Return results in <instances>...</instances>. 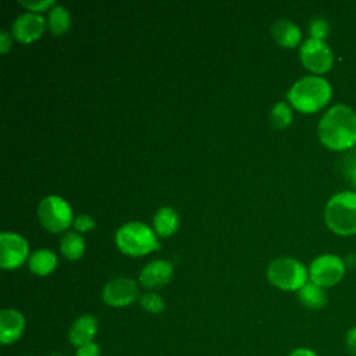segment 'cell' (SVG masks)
Here are the masks:
<instances>
[{
	"instance_id": "cell-29",
	"label": "cell",
	"mask_w": 356,
	"mask_h": 356,
	"mask_svg": "<svg viewBox=\"0 0 356 356\" xmlns=\"http://www.w3.org/2000/svg\"><path fill=\"white\" fill-rule=\"evenodd\" d=\"M11 47V36L7 31L0 32V51L4 54L10 50Z\"/></svg>"
},
{
	"instance_id": "cell-16",
	"label": "cell",
	"mask_w": 356,
	"mask_h": 356,
	"mask_svg": "<svg viewBox=\"0 0 356 356\" xmlns=\"http://www.w3.org/2000/svg\"><path fill=\"white\" fill-rule=\"evenodd\" d=\"M153 225L160 236H171L179 225L178 213L168 206L160 207L153 217Z\"/></svg>"
},
{
	"instance_id": "cell-3",
	"label": "cell",
	"mask_w": 356,
	"mask_h": 356,
	"mask_svg": "<svg viewBox=\"0 0 356 356\" xmlns=\"http://www.w3.org/2000/svg\"><path fill=\"white\" fill-rule=\"evenodd\" d=\"M324 218L328 228L338 235L356 234V192L334 195L325 206Z\"/></svg>"
},
{
	"instance_id": "cell-10",
	"label": "cell",
	"mask_w": 356,
	"mask_h": 356,
	"mask_svg": "<svg viewBox=\"0 0 356 356\" xmlns=\"http://www.w3.org/2000/svg\"><path fill=\"white\" fill-rule=\"evenodd\" d=\"M103 300L108 306L122 307L131 305L138 298L136 282L128 277H117L103 288Z\"/></svg>"
},
{
	"instance_id": "cell-27",
	"label": "cell",
	"mask_w": 356,
	"mask_h": 356,
	"mask_svg": "<svg viewBox=\"0 0 356 356\" xmlns=\"http://www.w3.org/2000/svg\"><path fill=\"white\" fill-rule=\"evenodd\" d=\"M75 356H100V348L96 342H90L76 348Z\"/></svg>"
},
{
	"instance_id": "cell-28",
	"label": "cell",
	"mask_w": 356,
	"mask_h": 356,
	"mask_svg": "<svg viewBox=\"0 0 356 356\" xmlns=\"http://www.w3.org/2000/svg\"><path fill=\"white\" fill-rule=\"evenodd\" d=\"M345 343L346 349L352 356H356V327H352L348 330L346 337H345Z\"/></svg>"
},
{
	"instance_id": "cell-2",
	"label": "cell",
	"mask_w": 356,
	"mask_h": 356,
	"mask_svg": "<svg viewBox=\"0 0 356 356\" xmlns=\"http://www.w3.org/2000/svg\"><path fill=\"white\" fill-rule=\"evenodd\" d=\"M331 97V85L327 79L310 75L296 81L286 93L289 103L302 113H314L323 108Z\"/></svg>"
},
{
	"instance_id": "cell-8",
	"label": "cell",
	"mask_w": 356,
	"mask_h": 356,
	"mask_svg": "<svg viewBox=\"0 0 356 356\" xmlns=\"http://www.w3.org/2000/svg\"><path fill=\"white\" fill-rule=\"evenodd\" d=\"M299 57L307 70L317 74L328 71L334 61V56L328 44L324 40L314 38H309L303 42L299 50Z\"/></svg>"
},
{
	"instance_id": "cell-9",
	"label": "cell",
	"mask_w": 356,
	"mask_h": 356,
	"mask_svg": "<svg viewBox=\"0 0 356 356\" xmlns=\"http://www.w3.org/2000/svg\"><path fill=\"white\" fill-rule=\"evenodd\" d=\"M28 242L15 232L0 234V267L4 270L18 268L28 256Z\"/></svg>"
},
{
	"instance_id": "cell-4",
	"label": "cell",
	"mask_w": 356,
	"mask_h": 356,
	"mask_svg": "<svg viewBox=\"0 0 356 356\" xmlns=\"http://www.w3.org/2000/svg\"><path fill=\"white\" fill-rule=\"evenodd\" d=\"M115 243L118 249L129 256L147 254L160 248L154 232L139 221L124 224L115 232Z\"/></svg>"
},
{
	"instance_id": "cell-24",
	"label": "cell",
	"mask_w": 356,
	"mask_h": 356,
	"mask_svg": "<svg viewBox=\"0 0 356 356\" xmlns=\"http://www.w3.org/2000/svg\"><path fill=\"white\" fill-rule=\"evenodd\" d=\"M309 32H310L312 38L324 40V38L328 33V22L324 18H314L310 21Z\"/></svg>"
},
{
	"instance_id": "cell-13",
	"label": "cell",
	"mask_w": 356,
	"mask_h": 356,
	"mask_svg": "<svg viewBox=\"0 0 356 356\" xmlns=\"http://www.w3.org/2000/svg\"><path fill=\"white\" fill-rule=\"evenodd\" d=\"M25 330V318L15 309H4L0 313V342L10 345L18 341Z\"/></svg>"
},
{
	"instance_id": "cell-19",
	"label": "cell",
	"mask_w": 356,
	"mask_h": 356,
	"mask_svg": "<svg viewBox=\"0 0 356 356\" xmlns=\"http://www.w3.org/2000/svg\"><path fill=\"white\" fill-rule=\"evenodd\" d=\"M47 25L53 35H56V36L64 35L70 29V25H71V15H70L68 10L58 4L51 7L49 11Z\"/></svg>"
},
{
	"instance_id": "cell-15",
	"label": "cell",
	"mask_w": 356,
	"mask_h": 356,
	"mask_svg": "<svg viewBox=\"0 0 356 356\" xmlns=\"http://www.w3.org/2000/svg\"><path fill=\"white\" fill-rule=\"evenodd\" d=\"M271 35L282 47H295L300 40V29L289 19H278L273 24Z\"/></svg>"
},
{
	"instance_id": "cell-31",
	"label": "cell",
	"mask_w": 356,
	"mask_h": 356,
	"mask_svg": "<svg viewBox=\"0 0 356 356\" xmlns=\"http://www.w3.org/2000/svg\"><path fill=\"white\" fill-rule=\"evenodd\" d=\"M50 356H63V355H58V353H53V355H50Z\"/></svg>"
},
{
	"instance_id": "cell-17",
	"label": "cell",
	"mask_w": 356,
	"mask_h": 356,
	"mask_svg": "<svg viewBox=\"0 0 356 356\" xmlns=\"http://www.w3.org/2000/svg\"><path fill=\"white\" fill-rule=\"evenodd\" d=\"M57 266L56 254L49 249L35 250L28 260L29 270L36 275H49Z\"/></svg>"
},
{
	"instance_id": "cell-7",
	"label": "cell",
	"mask_w": 356,
	"mask_h": 356,
	"mask_svg": "<svg viewBox=\"0 0 356 356\" xmlns=\"http://www.w3.org/2000/svg\"><path fill=\"white\" fill-rule=\"evenodd\" d=\"M345 273V264L337 254H321L316 257L309 268V275L313 284L327 288L338 284Z\"/></svg>"
},
{
	"instance_id": "cell-22",
	"label": "cell",
	"mask_w": 356,
	"mask_h": 356,
	"mask_svg": "<svg viewBox=\"0 0 356 356\" xmlns=\"http://www.w3.org/2000/svg\"><path fill=\"white\" fill-rule=\"evenodd\" d=\"M341 168L343 175L356 189V149H349L345 152L341 160Z\"/></svg>"
},
{
	"instance_id": "cell-14",
	"label": "cell",
	"mask_w": 356,
	"mask_h": 356,
	"mask_svg": "<svg viewBox=\"0 0 356 356\" xmlns=\"http://www.w3.org/2000/svg\"><path fill=\"white\" fill-rule=\"evenodd\" d=\"M96 334H97V320L90 314H83L78 317L71 325L68 338L75 348H79L93 342Z\"/></svg>"
},
{
	"instance_id": "cell-11",
	"label": "cell",
	"mask_w": 356,
	"mask_h": 356,
	"mask_svg": "<svg viewBox=\"0 0 356 356\" xmlns=\"http://www.w3.org/2000/svg\"><path fill=\"white\" fill-rule=\"evenodd\" d=\"M44 18L36 13H22L13 24V35L18 42L31 43L39 39L44 31Z\"/></svg>"
},
{
	"instance_id": "cell-5",
	"label": "cell",
	"mask_w": 356,
	"mask_h": 356,
	"mask_svg": "<svg viewBox=\"0 0 356 356\" xmlns=\"http://www.w3.org/2000/svg\"><path fill=\"white\" fill-rule=\"evenodd\" d=\"M268 281L284 291H299L307 282L305 266L292 257H280L267 267Z\"/></svg>"
},
{
	"instance_id": "cell-26",
	"label": "cell",
	"mask_w": 356,
	"mask_h": 356,
	"mask_svg": "<svg viewBox=\"0 0 356 356\" xmlns=\"http://www.w3.org/2000/svg\"><path fill=\"white\" fill-rule=\"evenodd\" d=\"M96 225L95 220L86 214H79L75 220H74V227L79 231V232H88L90 229H93Z\"/></svg>"
},
{
	"instance_id": "cell-25",
	"label": "cell",
	"mask_w": 356,
	"mask_h": 356,
	"mask_svg": "<svg viewBox=\"0 0 356 356\" xmlns=\"http://www.w3.org/2000/svg\"><path fill=\"white\" fill-rule=\"evenodd\" d=\"M19 4L25 8H28L31 13L33 11H44L50 7H54V1L53 0H21Z\"/></svg>"
},
{
	"instance_id": "cell-1",
	"label": "cell",
	"mask_w": 356,
	"mask_h": 356,
	"mask_svg": "<svg viewBox=\"0 0 356 356\" xmlns=\"http://www.w3.org/2000/svg\"><path fill=\"white\" fill-rule=\"evenodd\" d=\"M318 138L324 146L332 150H349L356 145V114L345 106L337 104L321 117Z\"/></svg>"
},
{
	"instance_id": "cell-21",
	"label": "cell",
	"mask_w": 356,
	"mask_h": 356,
	"mask_svg": "<svg viewBox=\"0 0 356 356\" xmlns=\"http://www.w3.org/2000/svg\"><path fill=\"white\" fill-rule=\"evenodd\" d=\"M292 121V110L288 103L278 102L274 104L270 113V122L274 128L282 129L286 128Z\"/></svg>"
},
{
	"instance_id": "cell-12",
	"label": "cell",
	"mask_w": 356,
	"mask_h": 356,
	"mask_svg": "<svg viewBox=\"0 0 356 356\" xmlns=\"http://www.w3.org/2000/svg\"><path fill=\"white\" fill-rule=\"evenodd\" d=\"M172 277V264L167 260H153L139 273V281L145 288H160Z\"/></svg>"
},
{
	"instance_id": "cell-20",
	"label": "cell",
	"mask_w": 356,
	"mask_h": 356,
	"mask_svg": "<svg viewBox=\"0 0 356 356\" xmlns=\"http://www.w3.org/2000/svg\"><path fill=\"white\" fill-rule=\"evenodd\" d=\"M60 250L68 260H78L85 252V241L76 232H67L60 241Z\"/></svg>"
},
{
	"instance_id": "cell-18",
	"label": "cell",
	"mask_w": 356,
	"mask_h": 356,
	"mask_svg": "<svg viewBox=\"0 0 356 356\" xmlns=\"http://www.w3.org/2000/svg\"><path fill=\"white\" fill-rule=\"evenodd\" d=\"M298 298L305 307L313 309V310H318V309L324 307L327 303V295H325L324 289L321 286L313 284L312 281L306 282L298 291Z\"/></svg>"
},
{
	"instance_id": "cell-23",
	"label": "cell",
	"mask_w": 356,
	"mask_h": 356,
	"mask_svg": "<svg viewBox=\"0 0 356 356\" xmlns=\"http://www.w3.org/2000/svg\"><path fill=\"white\" fill-rule=\"evenodd\" d=\"M139 303L142 306V309H145L149 313H161L165 307V303L163 300V298L160 295H157L156 292H146L140 296Z\"/></svg>"
},
{
	"instance_id": "cell-6",
	"label": "cell",
	"mask_w": 356,
	"mask_h": 356,
	"mask_svg": "<svg viewBox=\"0 0 356 356\" xmlns=\"http://www.w3.org/2000/svg\"><path fill=\"white\" fill-rule=\"evenodd\" d=\"M40 224L50 232H61L72 222V210L67 200L60 196L49 195L38 206Z\"/></svg>"
},
{
	"instance_id": "cell-30",
	"label": "cell",
	"mask_w": 356,
	"mask_h": 356,
	"mask_svg": "<svg viewBox=\"0 0 356 356\" xmlns=\"http://www.w3.org/2000/svg\"><path fill=\"white\" fill-rule=\"evenodd\" d=\"M288 356H317V353L309 348H296Z\"/></svg>"
}]
</instances>
